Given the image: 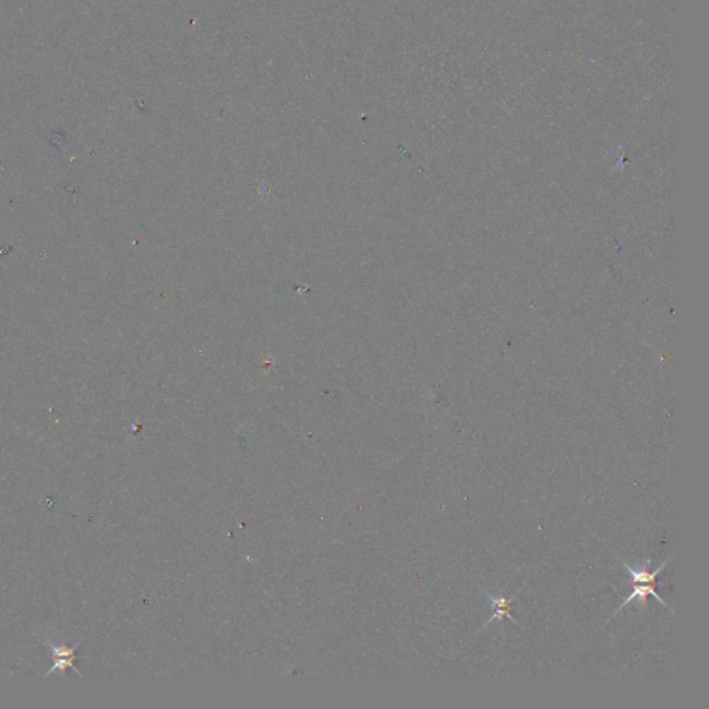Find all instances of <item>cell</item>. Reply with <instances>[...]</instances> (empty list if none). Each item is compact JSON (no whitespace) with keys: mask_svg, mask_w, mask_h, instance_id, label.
Returning a JSON list of instances; mask_svg holds the SVG:
<instances>
[{"mask_svg":"<svg viewBox=\"0 0 709 709\" xmlns=\"http://www.w3.org/2000/svg\"><path fill=\"white\" fill-rule=\"evenodd\" d=\"M84 637H82L77 644H74L73 647H68L65 644H58L53 640H50L49 637L44 639L46 644L50 647L51 650V655H53V667H50V670L46 673V676L49 677L50 675L56 673V672H60L61 675L65 673V670L68 667L74 669L80 676H84V673L78 669V667L74 665V661L78 658V654H77V648L81 646V643L84 641Z\"/></svg>","mask_w":709,"mask_h":709,"instance_id":"cell-1","label":"cell"},{"mask_svg":"<svg viewBox=\"0 0 709 709\" xmlns=\"http://www.w3.org/2000/svg\"><path fill=\"white\" fill-rule=\"evenodd\" d=\"M482 591H484V594L487 596V598L489 600V603L492 604L494 615H492V617H491V618L485 622V625L481 627V630H479V632H482L487 626L491 625V624H492V622H495V621H499V622H501L504 618H507V620H510L513 624L518 625V622L515 621V618L511 615V606H513V603L517 600V597L520 596V593H521V591H517V593H515L513 597H510V598H507V597H504V596H492L491 593L485 591L484 589H482Z\"/></svg>","mask_w":709,"mask_h":709,"instance_id":"cell-2","label":"cell"},{"mask_svg":"<svg viewBox=\"0 0 709 709\" xmlns=\"http://www.w3.org/2000/svg\"><path fill=\"white\" fill-rule=\"evenodd\" d=\"M655 589H657V587H655V586H651V584H633V590L630 591V594H629V596H626L625 598H624V601L620 604L618 610L614 613V615H613L611 618H614V617H615V615H617V614H618V613H620V611H621L625 606H627L630 601H633L634 598H639V600L641 601V604H644V606H646V604H647V597H650V596H651V597H654L657 601H660L663 606H665V607H667V610H670V611H672V608L667 606V601H665L664 598H661V596L657 593V590H655Z\"/></svg>","mask_w":709,"mask_h":709,"instance_id":"cell-3","label":"cell"}]
</instances>
